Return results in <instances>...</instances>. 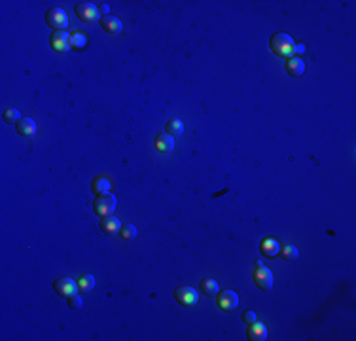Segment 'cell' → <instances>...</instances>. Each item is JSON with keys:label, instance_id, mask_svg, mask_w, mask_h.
I'll return each mask as SVG.
<instances>
[{"label": "cell", "instance_id": "obj_1", "mask_svg": "<svg viewBox=\"0 0 356 341\" xmlns=\"http://www.w3.org/2000/svg\"><path fill=\"white\" fill-rule=\"evenodd\" d=\"M294 40L290 38V34L286 32H277L271 36L269 40V48L271 51L277 55V57H282V59H290L294 55Z\"/></svg>", "mask_w": 356, "mask_h": 341}, {"label": "cell", "instance_id": "obj_2", "mask_svg": "<svg viewBox=\"0 0 356 341\" xmlns=\"http://www.w3.org/2000/svg\"><path fill=\"white\" fill-rule=\"evenodd\" d=\"M93 209H95V212L99 214V216H110L112 212H114V209H116V197L110 194V192H106V194H99L97 195V199L93 203Z\"/></svg>", "mask_w": 356, "mask_h": 341}, {"label": "cell", "instance_id": "obj_3", "mask_svg": "<svg viewBox=\"0 0 356 341\" xmlns=\"http://www.w3.org/2000/svg\"><path fill=\"white\" fill-rule=\"evenodd\" d=\"M46 23L55 29V31H65L68 27V17H66V12L63 8H51L48 10L46 14Z\"/></svg>", "mask_w": 356, "mask_h": 341}, {"label": "cell", "instance_id": "obj_4", "mask_svg": "<svg viewBox=\"0 0 356 341\" xmlns=\"http://www.w3.org/2000/svg\"><path fill=\"white\" fill-rule=\"evenodd\" d=\"M254 282L258 284V288H261L263 292H269L273 288V273L271 269L263 267L261 263H256V269H254Z\"/></svg>", "mask_w": 356, "mask_h": 341}, {"label": "cell", "instance_id": "obj_5", "mask_svg": "<svg viewBox=\"0 0 356 341\" xmlns=\"http://www.w3.org/2000/svg\"><path fill=\"white\" fill-rule=\"evenodd\" d=\"M218 307L222 311H235L239 307V296L233 290H224L218 292Z\"/></svg>", "mask_w": 356, "mask_h": 341}, {"label": "cell", "instance_id": "obj_6", "mask_svg": "<svg viewBox=\"0 0 356 341\" xmlns=\"http://www.w3.org/2000/svg\"><path fill=\"white\" fill-rule=\"evenodd\" d=\"M53 288H55V292L63 296V298H70V296H74V294H78V282L72 281L70 277H63L59 281H55L53 284Z\"/></svg>", "mask_w": 356, "mask_h": 341}, {"label": "cell", "instance_id": "obj_7", "mask_svg": "<svg viewBox=\"0 0 356 341\" xmlns=\"http://www.w3.org/2000/svg\"><path fill=\"white\" fill-rule=\"evenodd\" d=\"M175 298H177L178 303L190 307V305H195L199 301V294L197 290H194L192 286H180L175 290Z\"/></svg>", "mask_w": 356, "mask_h": 341}, {"label": "cell", "instance_id": "obj_8", "mask_svg": "<svg viewBox=\"0 0 356 341\" xmlns=\"http://www.w3.org/2000/svg\"><path fill=\"white\" fill-rule=\"evenodd\" d=\"M76 16L80 21L83 23H91V21L99 19V8L95 4H89V2H81L76 6Z\"/></svg>", "mask_w": 356, "mask_h": 341}, {"label": "cell", "instance_id": "obj_9", "mask_svg": "<svg viewBox=\"0 0 356 341\" xmlns=\"http://www.w3.org/2000/svg\"><path fill=\"white\" fill-rule=\"evenodd\" d=\"M72 36L68 34V32H65V31H55L53 34H51V48L55 49V51H61V53H65V51H68L70 48H72V40H70Z\"/></svg>", "mask_w": 356, "mask_h": 341}, {"label": "cell", "instance_id": "obj_10", "mask_svg": "<svg viewBox=\"0 0 356 341\" xmlns=\"http://www.w3.org/2000/svg\"><path fill=\"white\" fill-rule=\"evenodd\" d=\"M100 227H102V231L106 233V235H118L119 231H121V222L116 218V216H104L102 220H100Z\"/></svg>", "mask_w": 356, "mask_h": 341}, {"label": "cell", "instance_id": "obj_11", "mask_svg": "<svg viewBox=\"0 0 356 341\" xmlns=\"http://www.w3.org/2000/svg\"><path fill=\"white\" fill-rule=\"evenodd\" d=\"M16 129L21 137H32L36 133V121L32 118H21L17 123H16Z\"/></svg>", "mask_w": 356, "mask_h": 341}, {"label": "cell", "instance_id": "obj_12", "mask_svg": "<svg viewBox=\"0 0 356 341\" xmlns=\"http://www.w3.org/2000/svg\"><path fill=\"white\" fill-rule=\"evenodd\" d=\"M100 25H102V29L108 32V34H119L121 32V21L118 17H110V16H106V17H102L100 19Z\"/></svg>", "mask_w": 356, "mask_h": 341}, {"label": "cell", "instance_id": "obj_13", "mask_svg": "<svg viewBox=\"0 0 356 341\" xmlns=\"http://www.w3.org/2000/svg\"><path fill=\"white\" fill-rule=\"evenodd\" d=\"M286 70H288L290 76L299 78V76L305 72V63L299 59V57H290L288 63H286Z\"/></svg>", "mask_w": 356, "mask_h": 341}, {"label": "cell", "instance_id": "obj_14", "mask_svg": "<svg viewBox=\"0 0 356 341\" xmlns=\"http://www.w3.org/2000/svg\"><path fill=\"white\" fill-rule=\"evenodd\" d=\"M156 146H158V150H161V152H173V148H175V137H171L169 133H161V135H158V139H156Z\"/></svg>", "mask_w": 356, "mask_h": 341}, {"label": "cell", "instance_id": "obj_15", "mask_svg": "<svg viewBox=\"0 0 356 341\" xmlns=\"http://www.w3.org/2000/svg\"><path fill=\"white\" fill-rule=\"evenodd\" d=\"M265 338H267V330H265V326H263V324H259V322L250 324V328H248V340L263 341Z\"/></svg>", "mask_w": 356, "mask_h": 341}, {"label": "cell", "instance_id": "obj_16", "mask_svg": "<svg viewBox=\"0 0 356 341\" xmlns=\"http://www.w3.org/2000/svg\"><path fill=\"white\" fill-rule=\"evenodd\" d=\"M261 252L265 256H277L278 252H280V244L273 237H267V239L261 241Z\"/></svg>", "mask_w": 356, "mask_h": 341}, {"label": "cell", "instance_id": "obj_17", "mask_svg": "<svg viewBox=\"0 0 356 341\" xmlns=\"http://www.w3.org/2000/svg\"><path fill=\"white\" fill-rule=\"evenodd\" d=\"M91 186H93V192L99 195V194H106V192L112 188V182L108 180L106 177H97V179L93 180V184H91Z\"/></svg>", "mask_w": 356, "mask_h": 341}, {"label": "cell", "instance_id": "obj_18", "mask_svg": "<svg viewBox=\"0 0 356 341\" xmlns=\"http://www.w3.org/2000/svg\"><path fill=\"white\" fill-rule=\"evenodd\" d=\"M201 292H205L207 296H218V292H220L218 282L214 279H203L201 281Z\"/></svg>", "mask_w": 356, "mask_h": 341}, {"label": "cell", "instance_id": "obj_19", "mask_svg": "<svg viewBox=\"0 0 356 341\" xmlns=\"http://www.w3.org/2000/svg\"><path fill=\"white\" fill-rule=\"evenodd\" d=\"M78 286L81 292H91L93 288H95V277L93 275H89V273H85V275H81L78 281Z\"/></svg>", "mask_w": 356, "mask_h": 341}, {"label": "cell", "instance_id": "obj_20", "mask_svg": "<svg viewBox=\"0 0 356 341\" xmlns=\"http://www.w3.org/2000/svg\"><path fill=\"white\" fill-rule=\"evenodd\" d=\"M167 133H169L171 137H180V135L184 133V123L180 120H171L167 123Z\"/></svg>", "mask_w": 356, "mask_h": 341}, {"label": "cell", "instance_id": "obj_21", "mask_svg": "<svg viewBox=\"0 0 356 341\" xmlns=\"http://www.w3.org/2000/svg\"><path fill=\"white\" fill-rule=\"evenodd\" d=\"M299 256V252H297V248L294 244H286L284 248H282V258L286 261H294Z\"/></svg>", "mask_w": 356, "mask_h": 341}, {"label": "cell", "instance_id": "obj_22", "mask_svg": "<svg viewBox=\"0 0 356 341\" xmlns=\"http://www.w3.org/2000/svg\"><path fill=\"white\" fill-rule=\"evenodd\" d=\"M70 40H72V48H74V49H83V46L87 44V36L78 31V32H74V34H72V38H70Z\"/></svg>", "mask_w": 356, "mask_h": 341}, {"label": "cell", "instance_id": "obj_23", "mask_svg": "<svg viewBox=\"0 0 356 341\" xmlns=\"http://www.w3.org/2000/svg\"><path fill=\"white\" fill-rule=\"evenodd\" d=\"M21 120V114L17 108H8L6 112H4V121L6 123H17Z\"/></svg>", "mask_w": 356, "mask_h": 341}, {"label": "cell", "instance_id": "obj_24", "mask_svg": "<svg viewBox=\"0 0 356 341\" xmlns=\"http://www.w3.org/2000/svg\"><path fill=\"white\" fill-rule=\"evenodd\" d=\"M119 233H121L123 239H133V237L137 235V227H135V226H125Z\"/></svg>", "mask_w": 356, "mask_h": 341}, {"label": "cell", "instance_id": "obj_25", "mask_svg": "<svg viewBox=\"0 0 356 341\" xmlns=\"http://www.w3.org/2000/svg\"><path fill=\"white\" fill-rule=\"evenodd\" d=\"M68 305H70V309H76V311H78L80 307H81V298H80L78 294L70 296V298H68Z\"/></svg>", "mask_w": 356, "mask_h": 341}, {"label": "cell", "instance_id": "obj_26", "mask_svg": "<svg viewBox=\"0 0 356 341\" xmlns=\"http://www.w3.org/2000/svg\"><path fill=\"white\" fill-rule=\"evenodd\" d=\"M243 322H246L248 326L254 324V322H256V313H254V311H244V313H243Z\"/></svg>", "mask_w": 356, "mask_h": 341}, {"label": "cell", "instance_id": "obj_27", "mask_svg": "<svg viewBox=\"0 0 356 341\" xmlns=\"http://www.w3.org/2000/svg\"><path fill=\"white\" fill-rule=\"evenodd\" d=\"M108 12H110V6H108V4H102V6L99 8V14H102L104 17H106V14H108Z\"/></svg>", "mask_w": 356, "mask_h": 341}, {"label": "cell", "instance_id": "obj_28", "mask_svg": "<svg viewBox=\"0 0 356 341\" xmlns=\"http://www.w3.org/2000/svg\"><path fill=\"white\" fill-rule=\"evenodd\" d=\"M303 51H305V46H303V44L294 46V53H303Z\"/></svg>", "mask_w": 356, "mask_h": 341}]
</instances>
